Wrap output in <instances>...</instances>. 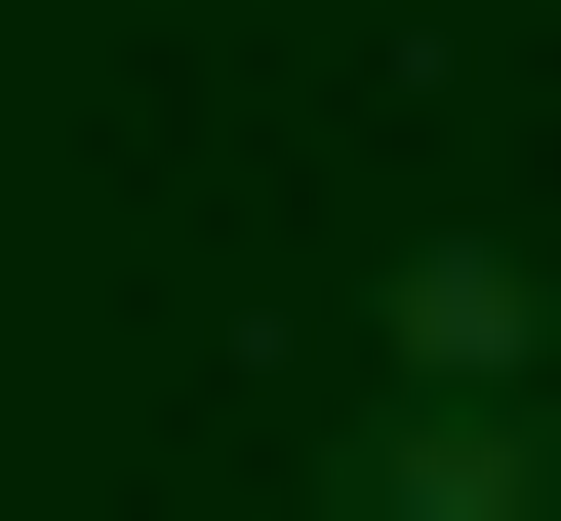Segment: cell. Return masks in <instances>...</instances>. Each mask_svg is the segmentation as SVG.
<instances>
[{
  "instance_id": "obj_1",
  "label": "cell",
  "mask_w": 561,
  "mask_h": 521,
  "mask_svg": "<svg viewBox=\"0 0 561 521\" xmlns=\"http://www.w3.org/2000/svg\"><path fill=\"white\" fill-rule=\"evenodd\" d=\"M321 521H522V401H401V441H362Z\"/></svg>"
}]
</instances>
